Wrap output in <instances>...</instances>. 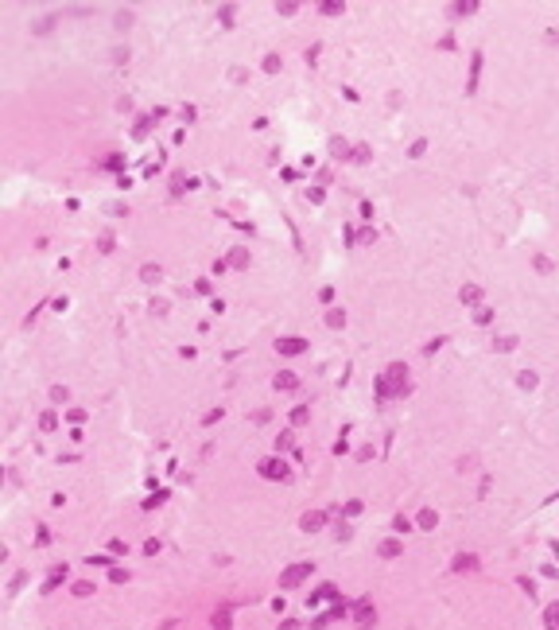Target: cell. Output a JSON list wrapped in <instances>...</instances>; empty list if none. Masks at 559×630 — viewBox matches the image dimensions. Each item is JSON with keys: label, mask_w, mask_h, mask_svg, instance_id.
Wrapping results in <instances>:
<instances>
[{"label": "cell", "mask_w": 559, "mask_h": 630, "mask_svg": "<svg viewBox=\"0 0 559 630\" xmlns=\"http://www.w3.org/2000/svg\"><path fill=\"white\" fill-rule=\"evenodd\" d=\"M381 397H392V393H408V366H400V362H392V366L385 369V377H381Z\"/></svg>", "instance_id": "cell-1"}, {"label": "cell", "mask_w": 559, "mask_h": 630, "mask_svg": "<svg viewBox=\"0 0 559 630\" xmlns=\"http://www.w3.org/2000/svg\"><path fill=\"white\" fill-rule=\"evenodd\" d=\"M311 572H315V564H292V568L280 576V587H299V583H303Z\"/></svg>", "instance_id": "cell-2"}, {"label": "cell", "mask_w": 559, "mask_h": 630, "mask_svg": "<svg viewBox=\"0 0 559 630\" xmlns=\"http://www.w3.org/2000/svg\"><path fill=\"white\" fill-rule=\"evenodd\" d=\"M354 623H357V627H373V623H377L373 599H357V603H354Z\"/></svg>", "instance_id": "cell-3"}, {"label": "cell", "mask_w": 559, "mask_h": 630, "mask_svg": "<svg viewBox=\"0 0 559 630\" xmlns=\"http://www.w3.org/2000/svg\"><path fill=\"white\" fill-rule=\"evenodd\" d=\"M260 474H264V478H280V482H284V478H288L292 471H288V467H284L280 459H264V463H260Z\"/></svg>", "instance_id": "cell-4"}, {"label": "cell", "mask_w": 559, "mask_h": 630, "mask_svg": "<svg viewBox=\"0 0 559 630\" xmlns=\"http://www.w3.org/2000/svg\"><path fill=\"white\" fill-rule=\"evenodd\" d=\"M276 350H280V354H288V358H295V354H303V350H307V342H303V339H276Z\"/></svg>", "instance_id": "cell-5"}, {"label": "cell", "mask_w": 559, "mask_h": 630, "mask_svg": "<svg viewBox=\"0 0 559 630\" xmlns=\"http://www.w3.org/2000/svg\"><path fill=\"white\" fill-rule=\"evenodd\" d=\"M299 525H303L307 533H315V529H322V525H326V514H322V510H311V514H303V522H299Z\"/></svg>", "instance_id": "cell-6"}, {"label": "cell", "mask_w": 559, "mask_h": 630, "mask_svg": "<svg viewBox=\"0 0 559 630\" xmlns=\"http://www.w3.org/2000/svg\"><path fill=\"white\" fill-rule=\"evenodd\" d=\"M478 568V556L474 552H462V556H455V572H474Z\"/></svg>", "instance_id": "cell-7"}, {"label": "cell", "mask_w": 559, "mask_h": 630, "mask_svg": "<svg viewBox=\"0 0 559 630\" xmlns=\"http://www.w3.org/2000/svg\"><path fill=\"white\" fill-rule=\"evenodd\" d=\"M299 385V377L292 373V369H284V373H276V389H295Z\"/></svg>", "instance_id": "cell-8"}, {"label": "cell", "mask_w": 559, "mask_h": 630, "mask_svg": "<svg viewBox=\"0 0 559 630\" xmlns=\"http://www.w3.org/2000/svg\"><path fill=\"white\" fill-rule=\"evenodd\" d=\"M400 552H404V541H396V537L381 541V556H400Z\"/></svg>", "instance_id": "cell-9"}, {"label": "cell", "mask_w": 559, "mask_h": 630, "mask_svg": "<svg viewBox=\"0 0 559 630\" xmlns=\"http://www.w3.org/2000/svg\"><path fill=\"white\" fill-rule=\"evenodd\" d=\"M462 304H482V288H478V284H466V288H462Z\"/></svg>", "instance_id": "cell-10"}, {"label": "cell", "mask_w": 559, "mask_h": 630, "mask_svg": "<svg viewBox=\"0 0 559 630\" xmlns=\"http://www.w3.org/2000/svg\"><path fill=\"white\" fill-rule=\"evenodd\" d=\"M307 420H311V409H307V405H295V409H292V424H295V428H303Z\"/></svg>", "instance_id": "cell-11"}, {"label": "cell", "mask_w": 559, "mask_h": 630, "mask_svg": "<svg viewBox=\"0 0 559 630\" xmlns=\"http://www.w3.org/2000/svg\"><path fill=\"white\" fill-rule=\"evenodd\" d=\"M544 623H548V630H559V603H552L544 611Z\"/></svg>", "instance_id": "cell-12"}, {"label": "cell", "mask_w": 559, "mask_h": 630, "mask_svg": "<svg viewBox=\"0 0 559 630\" xmlns=\"http://www.w3.org/2000/svg\"><path fill=\"white\" fill-rule=\"evenodd\" d=\"M276 447H280V451H295V436H292V432H280Z\"/></svg>", "instance_id": "cell-13"}, {"label": "cell", "mask_w": 559, "mask_h": 630, "mask_svg": "<svg viewBox=\"0 0 559 630\" xmlns=\"http://www.w3.org/2000/svg\"><path fill=\"white\" fill-rule=\"evenodd\" d=\"M435 510H419V529H435Z\"/></svg>", "instance_id": "cell-14"}, {"label": "cell", "mask_w": 559, "mask_h": 630, "mask_svg": "<svg viewBox=\"0 0 559 630\" xmlns=\"http://www.w3.org/2000/svg\"><path fill=\"white\" fill-rule=\"evenodd\" d=\"M229 264L245 268V264H249V249H233V253H229Z\"/></svg>", "instance_id": "cell-15"}, {"label": "cell", "mask_w": 559, "mask_h": 630, "mask_svg": "<svg viewBox=\"0 0 559 630\" xmlns=\"http://www.w3.org/2000/svg\"><path fill=\"white\" fill-rule=\"evenodd\" d=\"M140 276H144V284H155V280H159V264H144Z\"/></svg>", "instance_id": "cell-16"}, {"label": "cell", "mask_w": 559, "mask_h": 630, "mask_svg": "<svg viewBox=\"0 0 559 630\" xmlns=\"http://www.w3.org/2000/svg\"><path fill=\"white\" fill-rule=\"evenodd\" d=\"M493 346H497V350H501V354H509V350H512V346H516V335H501V339H497V342H493Z\"/></svg>", "instance_id": "cell-17"}, {"label": "cell", "mask_w": 559, "mask_h": 630, "mask_svg": "<svg viewBox=\"0 0 559 630\" xmlns=\"http://www.w3.org/2000/svg\"><path fill=\"white\" fill-rule=\"evenodd\" d=\"M516 381H520V389H532V385H536V373H532V369H520Z\"/></svg>", "instance_id": "cell-18"}, {"label": "cell", "mask_w": 559, "mask_h": 630, "mask_svg": "<svg viewBox=\"0 0 559 630\" xmlns=\"http://www.w3.org/2000/svg\"><path fill=\"white\" fill-rule=\"evenodd\" d=\"M214 627L218 630H229V607H221L218 615H214Z\"/></svg>", "instance_id": "cell-19"}, {"label": "cell", "mask_w": 559, "mask_h": 630, "mask_svg": "<svg viewBox=\"0 0 559 630\" xmlns=\"http://www.w3.org/2000/svg\"><path fill=\"white\" fill-rule=\"evenodd\" d=\"M342 323H346V315H342V312H326V327H334V331H338Z\"/></svg>", "instance_id": "cell-20"}, {"label": "cell", "mask_w": 559, "mask_h": 630, "mask_svg": "<svg viewBox=\"0 0 559 630\" xmlns=\"http://www.w3.org/2000/svg\"><path fill=\"white\" fill-rule=\"evenodd\" d=\"M264 70L276 74V70H280V54H264Z\"/></svg>", "instance_id": "cell-21"}, {"label": "cell", "mask_w": 559, "mask_h": 630, "mask_svg": "<svg viewBox=\"0 0 559 630\" xmlns=\"http://www.w3.org/2000/svg\"><path fill=\"white\" fill-rule=\"evenodd\" d=\"M330 152H334V156H346L350 148H346V140H342V136H334V140H330Z\"/></svg>", "instance_id": "cell-22"}, {"label": "cell", "mask_w": 559, "mask_h": 630, "mask_svg": "<svg viewBox=\"0 0 559 630\" xmlns=\"http://www.w3.org/2000/svg\"><path fill=\"white\" fill-rule=\"evenodd\" d=\"M74 595H94V583H90V579H78V583H74Z\"/></svg>", "instance_id": "cell-23"}, {"label": "cell", "mask_w": 559, "mask_h": 630, "mask_svg": "<svg viewBox=\"0 0 559 630\" xmlns=\"http://www.w3.org/2000/svg\"><path fill=\"white\" fill-rule=\"evenodd\" d=\"M39 424H43V432H51L54 424H58V417H54V413H43V417H39Z\"/></svg>", "instance_id": "cell-24"}, {"label": "cell", "mask_w": 559, "mask_h": 630, "mask_svg": "<svg viewBox=\"0 0 559 630\" xmlns=\"http://www.w3.org/2000/svg\"><path fill=\"white\" fill-rule=\"evenodd\" d=\"M322 12H326V16H338V12H342V4H338V0H326V4H322Z\"/></svg>", "instance_id": "cell-25"}, {"label": "cell", "mask_w": 559, "mask_h": 630, "mask_svg": "<svg viewBox=\"0 0 559 630\" xmlns=\"http://www.w3.org/2000/svg\"><path fill=\"white\" fill-rule=\"evenodd\" d=\"M35 541H39V545H51V533H47V525H39V529H35Z\"/></svg>", "instance_id": "cell-26"}, {"label": "cell", "mask_w": 559, "mask_h": 630, "mask_svg": "<svg viewBox=\"0 0 559 630\" xmlns=\"http://www.w3.org/2000/svg\"><path fill=\"white\" fill-rule=\"evenodd\" d=\"M474 323H482V327H486V323H493V312H489V308H482V312H478V319H474Z\"/></svg>", "instance_id": "cell-27"}, {"label": "cell", "mask_w": 559, "mask_h": 630, "mask_svg": "<svg viewBox=\"0 0 559 630\" xmlns=\"http://www.w3.org/2000/svg\"><path fill=\"white\" fill-rule=\"evenodd\" d=\"M167 308H171L167 300H152V312H155V315H167Z\"/></svg>", "instance_id": "cell-28"}, {"label": "cell", "mask_w": 559, "mask_h": 630, "mask_svg": "<svg viewBox=\"0 0 559 630\" xmlns=\"http://www.w3.org/2000/svg\"><path fill=\"white\" fill-rule=\"evenodd\" d=\"M369 156H373V152H369L365 144H361V148H354V159H357V163H365V159H369Z\"/></svg>", "instance_id": "cell-29"}, {"label": "cell", "mask_w": 559, "mask_h": 630, "mask_svg": "<svg viewBox=\"0 0 559 630\" xmlns=\"http://www.w3.org/2000/svg\"><path fill=\"white\" fill-rule=\"evenodd\" d=\"M396 533H412V522H408L404 514H400V518H396Z\"/></svg>", "instance_id": "cell-30"}, {"label": "cell", "mask_w": 559, "mask_h": 630, "mask_svg": "<svg viewBox=\"0 0 559 630\" xmlns=\"http://www.w3.org/2000/svg\"><path fill=\"white\" fill-rule=\"evenodd\" d=\"M361 514V502H346V518H357Z\"/></svg>", "instance_id": "cell-31"}, {"label": "cell", "mask_w": 559, "mask_h": 630, "mask_svg": "<svg viewBox=\"0 0 559 630\" xmlns=\"http://www.w3.org/2000/svg\"><path fill=\"white\" fill-rule=\"evenodd\" d=\"M109 579H113V583H121V579H128V572H124V568H113V572H109Z\"/></svg>", "instance_id": "cell-32"}, {"label": "cell", "mask_w": 559, "mask_h": 630, "mask_svg": "<svg viewBox=\"0 0 559 630\" xmlns=\"http://www.w3.org/2000/svg\"><path fill=\"white\" fill-rule=\"evenodd\" d=\"M280 630H299V623H295V619H284V623H280Z\"/></svg>", "instance_id": "cell-33"}]
</instances>
